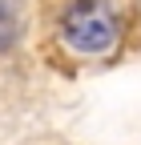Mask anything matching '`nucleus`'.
Wrapping results in <instances>:
<instances>
[{
    "label": "nucleus",
    "instance_id": "nucleus-1",
    "mask_svg": "<svg viewBox=\"0 0 141 145\" xmlns=\"http://www.w3.org/2000/svg\"><path fill=\"white\" fill-rule=\"evenodd\" d=\"M61 32L77 52H109L117 44V16L101 0H77L65 12Z\"/></svg>",
    "mask_w": 141,
    "mask_h": 145
},
{
    "label": "nucleus",
    "instance_id": "nucleus-2",
    "mask_svg": "<svg viewBox=\"0 0 141 145\" xmlns=\"http://www.w3.org/2000/svg\"><path fill=\"white\" fill-rule=\"evenodd\" d=\"M12 36H16V16H12V8L4 0H0V48L12 44Z\"/></svg>",
    "mask_w": 141,
    "mask_h": 145
}]
</instances>
